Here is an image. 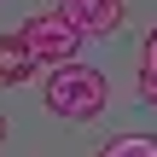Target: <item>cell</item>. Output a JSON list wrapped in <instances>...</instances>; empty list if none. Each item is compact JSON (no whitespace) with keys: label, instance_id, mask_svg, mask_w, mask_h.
<instances>
[{"label":"cell","instance_id":"obj_2","mask_svg":"<svg viewBox=\"0 0 157 157\" xmlns=\"http://www.w3.org/2000/svg\"><path fill=\"white\" fill-rule=\"evenodd\" d=\"M17 41H23V52L35 58V70L41 64H70L76 52H82V35L58 17V12H35V17H23V29H17Z\"/></svg>","mask_w":157,"mask_h":157},{"label":"cell","instance_id":"obj_5","mask_svg":"<svg viewBox=\"0 0 157 157\" xmlns=\"http://www.w3.org/2000/svg\"><path fill=\"white\" fill-rule=\"evenodd\" d=\"M99 157H157V140L151 134H117Z\"/></svg>","mask_w":157,"mask_h":157},{"label":"cell","instance_id":"obj_6","mask_svg":"<svg viewBox=\"0 0 157 157\" xmlns=\"http://www.w3.org/2000/svg\"><path fill=\"white\" fill-rule=\"evenodd\" d=\"M140 99L157 105V70H140Z\"/></svg>","mask_w":157,"mask_h":157},{"label":"cell","instance_id":"obj_4","mask_svg":"<svg viewBox=\"0 0 157 157\" xmlns=\"http://www.w3.org/2000/svg\"><path fill=\"white\" fill-rule=\"evenodd\" d=\"M35 76V58L23 52L17 35H0V82H29Z\"/></svg>","mask_w":157,"mask_h":157},{"label":"cell","instance_id":"obj_8","mask_svg":"<svg viewBox=\"0 0 157 157\" xmlns=\"http://www.w3.org/2000/svg\"><path fill=\"white\" fill-rule=\"evenodd\" d=\"M0 146H6V122H0Z\"/></svg>","mask_w":157,"mask_h":157},{"label":"cell","instance_id":"obj_7","mask_svg":"<svg viewBox=\"0 0 157 157\" xmlns=\"http://www.w3.org/2000/svg\"><path fill=\"white\" fill-rule=\"evenodd\" d=\"M146 70H157V29L146 35Z\"/></svg>","mask_w":157,"mask_h":157},{"label":"cell","instance_id":"obj_3","mask_svg":"<svg viewBox=\"0 0 157 157\" xmlns=\"http://www.w3.org/2000/svg\"><path fill=\"white\" fill-rule=\"evenodd\" d=\"M76 35H111L122 23V0H58L52 6Z\"/></svg>","mask_w":157,"mask_h":157},{"label":"cell","instance_id":"obj_1","mask_svg":"<svg viewBox=\"0 0 157 157\" xmlns=\"http://www.w3.org/2000/svg\"><path fill=\"white\" fill-rule=\"evenodd\" d=\"M105 99H111V82H105V70H93V64H82V58L58 64V70L47 76V105H52V117L93 122V117L105 111Z\"/></svg>","mask_w":157,"mask_h":157}]
</instances>
